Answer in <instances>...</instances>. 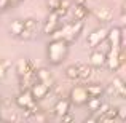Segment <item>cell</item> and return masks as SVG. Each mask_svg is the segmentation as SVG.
<instances>
[{
  "label": "cell",
  "instance_id": "cell-1",
  "mask_svg": "<svg viewBox=\"0 0 126 123\" xmlns=\"http://www.w3.org/2000/svg\"><path fill=\"white\" fill-rule=\"evenodd\" d=\"M69 53V43L64 38H51L46 45V56H48L49 64L59 66Z\"/></svg>",
  "mask_w": 126,
  "mask_h": 123
},
{
  "label": "cell",
  "instance_id": "cell-2",
  "mask_svg": "<svg viewBox=\"0 0 126 123\" xmlns=\"http://www.w3.org/2000/svg\"><path fill=\"white\" fill-rule=\"evenodd\" d=\"M109 46L113 50L123 48V27H112L107 31V38Z\"/></svg>",
  "mask_w": 126,
  "mask_h": 123
},
{
  "label": "cell",
  "instance_id": "cell-3",
  "mask_svg": "<svg viewBox=\"0 0 126 123\" xmlns=\"http://www.w3.org/2000/svg\"><path fill=\"white\" fill-rule=\"evenodd\" d=\"M29 91H31L32 98H34V101H42V99H45L46 96L49 94V91H51V86L46 85V83L43 82H34L31 85V88H29Z\"/></svg>",
  "mask_w": 126,
  "mask_h": 123
},
{
  "label": "cell",
  "instance_id": "cell-4",
  "mask_svg": "<svg viewBox=\"0 0 126 123\" xmlns=\"http://www.w3.org/2000/svg\"><path fill=\"white\" fill-rule=\"evenodd\" d=\"M107 31L109 29H105V27H99V29H96V31H93L91 34H88V37H86V45H88V48H91V50L97 48L99 43L107 38Z\"/></svg>",
  "mask_w": 126,
  "mask_h": 123
},
{
  "label": "cell",
  "instance_id": "cell-5",
  "mask_svg": "<svg viewBox=\"0 0 126 123\" xmlns=\"http://www.w3.org/2000/svg\"><path fill=\"white\" fill-rule=\"evenodd\" d=\"M69 101L75 105H83L88 101V93H86V86H74L69 94Z\"/></svg>",
  "mask_w": 126,
  "mask_h": 123
},
{
  "label": "cell",
  "instance_id": "cell-6",
  "mask_svg": "<svg viewBox=\"0 0 126 123\" xmlns=\"http://www.w3.org/2000/svg\"><path fill=\"white\" fill-rule=\"evenodd\" d=\"M35 69H37V67H35L34 61H31V59L21 58L18 62H16V70H18L19 77H26V75L35 74Z\"/></svg>",
  "mask_w": 126,
  "mask_h": 123
},
{
  "label": "cell",
  "instance_id": "cell-7",
  "mask_svg": "<svg viewBox=\"0 0 126 123\" xmlns=\"http://www.w3.org/2000/svg\"><path fill=\"white\" fill-rule=\"evenodd\" d=\"M59 24H61V18H59V16L56 15L54 11H49V16L46 18L45 24H43V27H42L43 34H45V35H49Z\"/></svg>",
  "mask_w": 126,
  "mask_h": 123
},
{
  "label": "cell",
  "instance_id": "cell-8",
  "mask_svg": "<svg viewBox=\"0 0 126 123\" xmlns=\"http://www.w3.org/2000/svg\"><path fill=\"white\" fill-rule=\"evenodd\" d=\"M83 27H85L83 21H75V22H70V29H69V34H67V37H65V42H67V43L75 42V40L78 38V35L81 34Z\"/></svg>",
  "mask_w": 126,
  "mask_h": 123
},
{
  "label": "cell",
  "instance_id": "cell-9",
  "mask_svg": "<svg viewBox=\"0 0 126 123\" xmlns=\"http://www.w3.org/2000/svg\"><path fill=\"white\" fill-rule=\"evenodd\" d=\"M15 102H16V105H18L19 109H26L34 102V98H32V94H31L29 89H22V91L16 96Z\"/></svg>",
  "mask_w": 126,
  "mask_h": 123
},
{
  "label": "cell",
  "instance_id": "cell-10",
  "mask_svg": "<svg viewBox=\"0 0 126 123\" xmlns=\"http://www.w3.org/2000/svg\"><path fill=\"white\" fill-rule=\"evenodd\" d=\"M70 105H72V102L69 101V99L59 98L58 101H56L54 107H53V114L58 115V117H61V115H64V114H67V112H70Z\"/></svg>",
  "mask_w": 126,
  "mask_h": 123
},
{
  "label": "cell",
  "instance_id": "cell-11",
  "mask_svg": "<svg viewBox=\"0 0 126 123\" xmlns=\"http://www.w3.org/2000/svg\"><path fill=\"white\" fill-rule=\"evenodd\" d=\"M94 16L102 22H110L113 19V10L109 6H99L94 10Z\"/></svg>",
  "mask_w": 126,
  "mask_h": 123
},
{
  "label": "cell",
  "instance_id": "cell-12",
  "mask_svg": "<svg viewBox=\"0 0 126 123\" xmlns=\"http://www.w3.org/2000/svg\"><path fill=\"white\" fill-rule=\"evenodd\" d=\"M89 64H91L93 67H104L105 66V53L101 51V50H94V51L89 54Z\"/></svg>",
  "mask_w": 126,
  "mask_h": 123
},
{
  "label": "cell",
  "instance_id": "cell-13",
  "mask_svg": "<svg viewBox=\"0 0 126 123\" xmlns=\"http://www.w3.org/2000/svg\"><path fill=\"white\" fill-rule=\"evenodd\" d=\"M35 77H37V80H38V82H43V83H46V85L53 86V82H54V80H53L51 72H49L46 67L35 69Z\"/></svg>",
  "mask_w": 126,
  "mask_h": 123
},
{
  "label": "cell",
  "instance_id": "cell-14",
  "mask_svg": "<svg viewBox=\"0 0 126 123\" xmlns=\"http://www.w3.org/2000/svg\"><path fill=\"white\" fill-rule=\"evenodd\" d=\"M112 89H113V94H117L118 98H126V85L120 77H115L112 80Z\"/></svg>",
  "mask_w": 126,
  "mask_h": 123
},
{
  "label": "cell",
  "instance_id": "cell-15",
  "mask_svg": "<svg viewBox=\"0 0 126 123\" xmlns=\"http://www.w3.org/2000/svg\"><path fill=\"white\" fill-rule=\"evenodd\" d=\"M77 69H78V80H88L93 75V66L91 64H85V62H77Z\"/></svg>",
  "mask_w": 126,
  "mask_h": 123
},
{
  "label": "cell",
  "instance_id": "cell-16",
  "mask_svg": "<svg viewBox=\"0 0 126 123\" xmlns=\"http://www.w3.org/2000/svg\"><path fill=\"white\" fill-rule=\"evenodd\" d=\"M88 8H86L85 3H75V8L74 11H72V15H74V21H83V19L88 16Z\"/></svg>",
  "mask_w": 126,
  "mask_h": 123
},
{
  "label": "cell",
  "instance_id": "cell-17",
  "mask_svg": "<svg viewBox=\"0 0 126 123\" xmlns=\"http://www.w3.org/2000/svg\"><path fill=\"white\" fill-rule=\"evenodd\" d=\"M22 29H24V21H22V19H15V21H11V24H10V32H11V35H15V37H19Z\"/></svg>",
  "mask_w": 126,
  "mask_h": 123
},
{
  "label": "cell",
  "instance_id": "cell-18",
  "mask_svg": "<svg viewBox=\"0 0 126 123\" xmlns=\"http://www.w3.org/2000/svg\"><path fill=\"white\" fill-rule=\"evenodd\" d=\"M101 104H102V96L88 98V101H86V105H88V109L91 110V114H94V112L99 109V105H101Z\"/></svg>",
  "mask_w": 126,
  "mask_h": 123
},
{
  "label": "cell",
  "instance_id": "cell-19",
  "mask_svg": "<svg viewBox=\"0 0 126 123\" xmlns=\"http://www.w3.org/2000/svg\"><path fill=\"white\" fill-rule=\"evenodd\" d=\"M86 93H88V98H94V96H102L104 88L101 85H88L86 86Z\"/></svg>",
  "mask_w": 126,
  "mask_h": 123
},
{
  "label": "cell",
  "instance_id": "cell-20",
  "mask_svg": "<svg viewBox=\"0 0 126 123\" xmlns=\"http://www.w3.org/2000/svg\"><path fill=\"white\" fill-rule=\"evenodd\" d=\"M65 77L69 80H78V69L77 64H70L67 69H65Z\"/></svg>",
  "mask_w": 126,
  "mask_h": 123
},
{
  "label": "cell",
  "instance_id": "cell-21",
  "mask_svg": "<svg viewBox=\"0 0 126 123\" xmlns=\"http://www.w3.org/2000/svg\"><path fill=\"white\" fill-rule=\"evenodd\" d=\"M24 27L29 29V31H32L34 34H37L38 32V21L34 18H29V19H24Z\"/></svg>",
  "mask_w": 126,
  "mask_h": 123
},
{
  "label": "cell",
  "instance_id": "cell-22",
  "mask_svg": "<svg viewBox=\"0 0 126 123\" xmlns=\"http://www.w3.org/2000/svg\"><path fill=\"white\" fill-rule=\"evenodd\" d=\"M18 2H21V0H0V10H6L10 6L16 5Z\"/></svg>",
  "mask_w": 126,
  "mask_h": 123
},
{
  "label": "cell",
  "instance_id": "cell-23",
  "mask_svg": "<svg viewBox=\"0 0 126 123\" xmlns=\"http://www.w3.org/2000/svg\"><path fill=\"white\" fill-rule=\"evenodd\" d=\"M117 118L121 122L126 120V107H118L117 109Z\"/></svg>",
  "mask_w": 126,
  "mask_h": 123
},
{
  "label": "cell",
  "instance_id": "cell-24",
  "mask_svg": "<svg viewBox=\"0 0 126 123\" xmlns=\"http://www.w3.org/2000/svg\"><path fill=\"white\" fill-rule=\"evenodd\" d=\"M59 5V0H48V8L49 11H53V10H56Z\"/></svg>",
  "mask_w": 126,
  "mask_h": 123
},
{
  "label": "cell",
  "instance_id": "cell-25",
  "mask_svg": "<svg viewBox=\"0 0 126 123\" xmlns=\"http://www.w3.org/2000/svg\"><path fill=\"white\" fill-rule=\"evenodd\" d=\"M32 118H34V120H37V122H46V115L40 114V112H37V114H35Z\"/></svg>",
  "mask_w": 126,
  "mask_h": 123
},
{
  "label": "cell",
  "instance_id": "cell-26",
  "mask_svg": "<svg viewBox=\"0 0 126 123\" xmlns=\"http://www.w3.org/2000/svg\"><path fill=\"white\" fill-rule=\"evenodd\" d=\"M61 120H62V122H74V117L70 115V112H67V114L61 115Z\"/></svg>",
  "mask_w": 126,
  "mask_h": 123
},
{
  "label": "cell",
  "instance_id": "cell-27",
  "mask_svg": "<svg viewBox=\"0 0 126 123\" xmlns=\"http://www.w3.org/2000/svg\"><path fill=\"white\" fill-rule=\"evenodd\" d=\"M5 75H6V67L3 66V62H0V80L5 78Z\"/></svg>",
  "mask_w": 126,
  "mask_h": 123
},
{
  "label": "cell",
  "instance_id": "cell-28",
  "mask_svg": "<svg viewBox=\"0 0 126 123\" xmlns=\"http://www.w3.org/2000/svg\"><path fill=\"white\" fill-rule=\"evenodd\" d=\"M75 3H86V0H75Z\"/></svg>",
  "mask_w": 126,
  "mask_h": 123
}]
</instances>
